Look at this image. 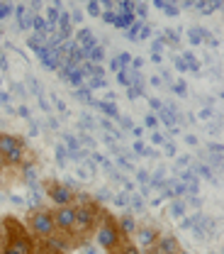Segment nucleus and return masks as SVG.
Listing matches in <instances>:
<instances>
[{
	"label": "nucleus",
	"mask_w": 224,
	"mask_h": 254,
	"mask_svg": "<svg viewBox=\"0 0 224 254\" xmlns=\"http://www.w3.org/2000/svg\"><path fill=\"white\" fill-rule=\"evenodd\" d=\"M159 252H163V254H178L180 252V242L173 237V235H163L161 232L159 235V240H156V245H154Z\"/></svg>",
	"instance_id": "nucleus-9"
},
{
	"label": "nucleus",
	"mask_w": 224,
	"mask_h": 254,
	"mask_svg": "<svg viewBox=\"0 0 224 254\" xmlns=\"http://www.w3.org/2000/svg\"><path fill=\"white\" fill-rule=\"evenodd\" d=\"M129 59H132L129 54H120V62H122V64H129Z\"/></svg>",
	"instance_id": "nucleus-17"
},
{
	"label": "nucleus",
	"mask_w": 224,
	"mask_h": 254,
	"mask_svg": "<svg viewBox=\"0 0 224 254\" xmlns=\"http://www.w3.org/2000/svg\"><path fill=\"white\" fill-rule=\"evenodd\" d=\"M5 227L2 237H0V254H34L37 252V242L27 232V227L15 218H5L0 222Z\"/></svg>",
	"instance_id": "nucleus-1"
},
{
	"label": "nucleus",
	"mask_w": 224,
	"mask_h": 254,
	"mask_svg": "<svg viewBox=\"0 0 224 254\" xmlns=\"http://www.w3.org/2000/svg\"><path fill=\"white\" fill-rule=\"evenodd\" d=\"M159 230L156 227H136V240H139V245L136 247H144V250H151L154 245H156V240H159Z\"/></svg>",
	"instance_id": "nucleus-8"
},
{
	"label": "nucleus",
	"mask_w": 224,
	"mask_h": 254,
	"mask_svg": "<svg viewBox=\"0 0 224 254\" xmlns=\"http://www.w3.org/2000/svg\"><path fill=\"white\" fill-rule=\"evenodd\" d=\"M51 218H54V225H56V232L71 235L73 232V225H76V203L54 208L51 210Z\"/></svg>",
	"instance_id": "nucleus-6"
},
{
	"label": "nucleus",
	"mask_w": 224,
	"mask_h": 254,
	"mask_svg": "<svg viewBox=\"0 0 224 254\" xmlns=\"http://www.w3.org/2000/svg\"><path fill=\"white\" fill-rule=\"evenodd\" d=\"M25 154H27L25 142H22L17 134L0 132V157H2V161H5V164L17 166V164H22V161H25Z\"/></svg>",
	"instance_id": "nucleus-5"
},
{
	"label": "nucleus",
	"mask_w": 224,
	"mask_h": 254,
	"mask_svg": "<svg viewBox=\"0 0 224 254\" xmlns=\"http://www.w3.org/2000/svg\"><path fill=\"white\" fill-rule=\"evenodd\" d=\"M34 254H61V252H56V250H49V247H44V250H37Z\"/></svg>",
	"instance_id": "nucleus-14"
},
{
	"label": "nucleus",
	"mask_w": 224,
	"mask_h": 254,
	"mask_svg": "<svg viewBox=\"0 0 224 254\" xmlns=\"http://www.w3.org/2000/svg\"><path fill=\"white\" fill-rule=\"evenodd\" d=\"M132 20H134L132 15H125V17H120V22H117V25H120V27H127V25H132Z\"/></svg>",
	"instance_id": "nucleus-13"
},
{
	"label": "nucleus",
	"mask_w": 224,
	"mask_h": 254,
	"mask_svg": "<svg viewBox=\"0 0 224 254\" xmlns=\"http://www.w3.org/2000/svg\"><path fill=\"white\" fill-rule=\"evenodd\" d=\"M183 210H185V205H183V203H176V205H173V215H176V218H180V215H183Z\"/></svg>",
	"instance_id": "nucleus-12"
},
{
	"label": "nucleus",
	"mask_w": 224,
	"mask_h": 254,
	"mask_svg": "<svg viewBox=\"0 0 224 254\" xmlns=\"http://www.w3.org/2000/svg\"><path fill=\"white\" fill-rule=\"evenodd\" d=\"M178 254H190V252H183V250H180V252H178Z\"/></svg>",
	"instance_id": "nucleus-19"
},
{
	"label": "nucleus",
	"mask_w": 224,
	"mask_h": 254,
	"mask_svg": "<svg viewBox=\"0 0 224 254\" xmlns=\"http://www.w3.org/2000/svg\"><path fill=\"white\" fill-rule=\"evenodd\" d=\"M115 254H141V247H136L132 240H125L122 245H120V250Z\"/></svg>",
	"instance_id": "nucleus-11"
},
{
	"label": "nucleus",
	"mask_w": 224,
	"mask_h": 254,
	"mask_svg": "<svg viewBox=\"0 0 224 254\" xmlns=\"http://www.w3.org/2000/svg\"><path fill=\"white\" fill-rule=\"evenodd\" d=\"M146 125L154 127V125H156V118H154V115H149V118H146Z\"/></svg>",
	"instance_id": "nucleus-16"
},
{
	"label": "nucleus",
	"mask_w": 224,
	"mask_h": 254,
	"mask_svg": "<svg viewBox=\"0 0 224 254\" xmlns=\"http://www.w3.org/2000/svg\"><path fill=\"white\" fill-rule=\"evenodd\" d=\"M117 227H120V232H122L127 240L136 235V222H134V218H132V215H122V218L117 220Z\"/></svg>",
	"instance_id": "nucleus-10"
},
{
	"label": "nucleus",
	"mask_w": 224,
	"mask_h": 254,
	"mask_svg": "<svg viewBox=\"0 0 224 254\" xmlns=\"http://www.w3.org/2000/svg\"><path fill=\"white\" fill-rule=\"evenodd\" d=\"M95 242L100 250H105L107 254H115L120 250V245L127 240L122 232H120V227H117V218L115 215H110L107 210H102V215H100V222H97L95 227Z\"/></svg>",
	"instance_id": "nucleus-2"
},
{
	"label": "nucleus",
	"mask_w": 224,
	"mask_h": 254,
	"mask_svg": "<svg viewBox=\"0 0 224 254\" xmlns=\"http://www.w3.org/2000/svg\"><path fill=\"white\" fill-rule=\"evenodd\" d=\"M46 195H49V200L59 208V205H71L73 203V190L68 189L66 184H59V181H49L46 184Z\"/></svg>",
	"instance_id": "nucleus-7"
},
{
	"label": "nucleus",
	"mask_w": 224,
	"mask_h": 254,
	"mask_svg": "<svg viewBox=\"0 0 224 254\" xmlns=\"http://www.w3.org/2000/svg\"><path fill=\"white\" fill-rule=\"evenodd\" d=\"M139 181H149V174L146 171H139Z\"/></svg>",
	"instance_id": "nucleus-15"
},
{
	"label": "nucleus",
	"mask_w": 224,
	"mask_h": 254,
	"mask_svg": "<svg viewBox=\"0 0 224 254\" xmlns=\"http://www.w3.org/2000/svg\"><path fill=\"white\" fill-rule=\"evenodd\" d=\"M30 235L34 240H44L49 242L51 237H56V225H54V218H51V210L46 208H39L30 215Z\"/></svg>",
	"instance_id": "nucleus-4"
},
{
	"label": "nucleus",
	"mask_w": 224,
	"mask_h": 254,
	"mask_svg": "<svg viewBox=\"0 0 224 254\" xmlns=\"http://www.w3.org/2000/svg\"><path fill=\"white\" fill-rule=\"evenodd\" d=\"M144 252H146V254H163V252H159L156 247H151V250H144Z\"/></svg>",
	"instance_id": "nucleus-18"
},
{
	"label": "nucleus",
	"mask_w": 224,
	"mask_h": 254,
	"mask_svg": "<svg viewBox=\"0 0 224 254\" xmlns=\"http://www.w3.org/2000/svg\"><path fill=\"white\" fill-rule=\"evenodd\" d=\"M102 215V208L97 205L95 200H86L81 205H76V225H73V232L71 235H78V237H86L90 232H95L97 222Z\"/></svg>",
	"instance_id": "nucleus-3"
}]
</instances>
